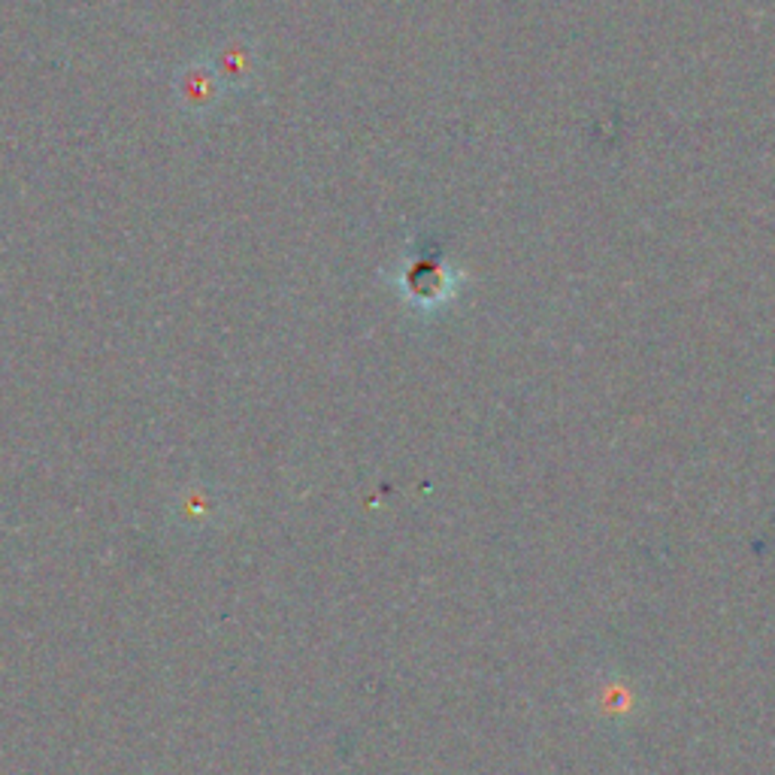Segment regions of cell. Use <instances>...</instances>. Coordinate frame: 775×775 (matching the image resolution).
<instances>
[{
  "label": "cell",
  "mask_w": 775,
  "mask_h": 775,
  "mask_svg": "<svg viewBox=\"0 0 775 775\" xmlns=\"http://www.w3.org/2000/svg\"><path fill=\"white\" fill-rule=\"evenodd\" d=\"M215 79H221L215 70H188V82L182 86V100L194 106H206L215 97Z\"/></svg>",
  "instance_id": "6da1fadb"
}]
</instances>
